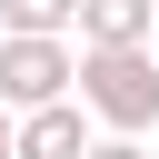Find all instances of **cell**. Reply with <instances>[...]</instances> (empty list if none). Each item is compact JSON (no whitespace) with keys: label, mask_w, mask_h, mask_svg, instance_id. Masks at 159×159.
Returning <instances> with one entry per match:
<instances>
[{"label":"cell","mask_w":159,"mask_h":159,"mask_svg":"<svg viewBox=\"0 0 159 159\" xmlns=\"http://www.w3.org/2000/svg\"><path fill=\"white\" fill-rule=\"evenodd\" d=\"M149 20H159V0H80L70 50H149Z\"/></svg>","instance_id":"277c9868"},{"label":"cell","mask_w":159,"mask_h":159,"mask_svg":"<svg viewBox=\"0 0 159 159\" xmlns=\"http://www.w3.org/2000/svg\"><path fill=\"white\" fill-rule=\"evenodd\" d=\"M80 0H0V40H70Z\"/></svg>","instance_id":"5b68a950"},{"label":"cell","mask_w":159,"mask_h":159,"mask_svg":"<svg viewBox=\"0 0 159 159\" xmlns=\"http://www.w3.org/2000/svg\"><path fill=\"white\" fill-rule=\"evenodd\" d=\"M70 99L99 139H149L159 129V50H80Z\"/></svg>","instance_id":"6da1fadb"},{"label":"cell","mask_w":159,"mask_h":159,"mask_svg":"<svg viewBox=\"0 0 159 159\" xmlns=\"http://www.w3.org/2000/svg\"><path fill=\"white\" fill-rule=\"evenodd\" d=\"M89 159H149V139H89Z\"/></svg>","instance_id":"8992f818"},{"label":"cell","mask_w":159,"mask_h":159,"mask_svg":"<svg viewBox=\"0 0 159 159\" xmlns=\"http://www.w3.org/2000/svg\"><path fill=\"white\" fill-rule=\"evenodd\" d=\"M0 159H10V109H0Z\"/></svg>","instance_id":"52a82bcc"},{"label":"cell","mask_w":159,"mask_h":159,"mask_svg":"<svg viewBox=\"0 0 159 159\" xmlns=\"http://www.w3.org/2000/svg\"><path fill=\"white\" fill-rule=\"evenodd\" d=\"M89 119H80V99H60V109H30V119H10V159H89Z\"/></svg>","instance_id":"3957f363"},{"label":"cell","mask_w":159,"mask_h":159,"mask_svg":"<svg viewBox=\"0 0 159 159\" xmlns=\"http://www.w3.org/2000/svg\"><path fill=\"white\" fill-rule=\"evenodd\" d=\"M149 50H159V20H149Z\"/></svg>","instance_id":"ba28073f"},{"label":"cell","mask_w":159,"mask_h":159,"mask_svg":"<svg viewBox=\"0 0 159 159\" xmlns=\"http://www.w3.org/2000/svg\"><path fill=\"white\" fill-rule=\"evenodd\" d=\"M80 80V50L70 40H0V109L30 119V109H60Z\"/></svg>","instance_id":"7a4b0ae2"}]
</instances>
